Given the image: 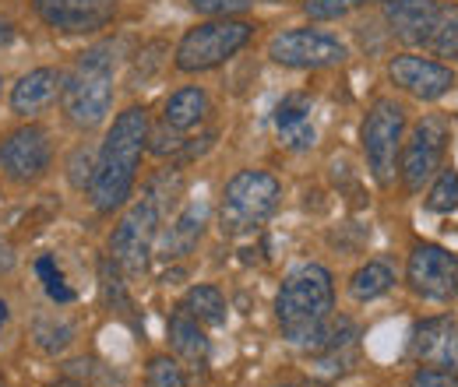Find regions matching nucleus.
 Instances as JSON below:
<instances>
[{
  "instance_id": "nucleus-32",
  "label": "nucleus",
  "mask_w": 458,
  "mask_h": 387,
  "mask_svg": "<svg viewBox=\"0 0 458 387\" xmlns=\"http://www.w3.org/2000/svg\"><path fill=\"white\" fill-rule=\"evenodd\" d=\"M11 268H14V250H11V243L0 240V275H7Z\"/></svg>"
},
{
  "instance_id": "nucleus-22",
  "label": "nucleus",
  "mask_w": 458,
  "mask_h": 387,
  "mask_svg": "<svg viewBox=\"0 0 458 387\" xmlns=\"http://www.w3.org/2000/svg\"><path fill=\"white\" fill-rule=\"evenodd\" d=\"M395 285V272L385 265V261H367L363 268H356L349 278V296L356 303H374L381 296H388Z\"/></svg>"
},
{
  "instance_id": "nucleus-16",
  "label": "nucleus",
  "mask_w": 458,
  "mask_h": 387,
  "mask_svg": "<svg viewBox=\"0 0 458 387\" xmlns=\"http://www.w3.org/2000/svg\"><path fill=\"white\" fill-rule=\"evenodd\" d=\"M166 338H170L173 356H176L187 370L201 374V370L208 366V359H212V341H208L205 328H201L187 310H176V314L170 317V324H166Z\"/></svg>"
},
{
  "instance_id": "nucleus-6",
  "label": "nucleus",
  "mask_w": 458,
  "mask_h": 387,
  "mask_svg": "<svg viewBox=\"0 0 458 387\" xmlns=\"http://www.w3.org/2000/svg\"><path fill=\"white\" fill-rule=\"evenodd\" d=\"M405 138V110L395 99H377L360 127V145L367 156V169L377 187H392L399 176V148Z\"/></svg>"
},
{
  "instance_id": "nucleus-18",
  "label": "nucleus",
  "mask_w": 458,
  "mask_h": 387,
  "mask_svg": "<svg viewBox=\"0 0 458 387\" xmlns=\"http://www.w3.org/2000/svg\"><path fill=\"white\" fill-rule=\"evenodd\" d=\"M272 120H276V130H279V138H283V145H286L289 152L314 148L318 130H314V120H310V99L307 96H286L276 106Z\"/></svg>"
},
{
  "instance_id": "nucleus-34",
  "label": "nucleus",
  "mask_w": 458,
  "mask_h": 387,
  "mask_svg": "<svg viewBox=\"0 0 458 387\" xmlns=\"http://www.w3.org/2000/svg\"><path fill=\"white\" fill-rule=\"evenodd\" d=\"M276 387H318V384H310V381H286V384H276Z\"/></svg>"
},
{
  "instance_id": "nucleus-17",
  "label": "nucleus",
  "mask_w": 458,
  "mask_h": 387,
  "mask_svg": "<svg viewBox=\"0 0 458 387\" xmlns=\"http://www.w3.org/2000/svg\"><path fill=\"white\" fill-rule=\"evenodd\" d=\"M60 96V74L54 67H36L29 74L18 78V85L11 88V110L18 116H36L43 113Z\"/></svg>"
},
{
  "instance_id": "nucleus-30",
  "label": "nucleus",
  "mask_w": 458,
  "mask_h": 387,
  "mask_svg": "<svg viewBox=\"0 0 458 387\" xmlns=\"http://www.w3.org/2000/svg\"><path fill=\"white\" fill-rule=\"evenodd\" d=\"M409 387H458V374L448 366H434V363H420L409 374Z\"/></svg>"
},
{
  "instance_id": "nucleus-35",
  "label": "nucleus",
  "mask_w": 458,
  "mask_h": 387,
  "mask_svg": "<svg viewBox=\"0 0 458 387\" xmlns=\"http://www.w3.org/2000/svg\"><path fill=\"white\" fill-rule=\"evenodd\" d=\"M4 324H7V303L0 299V328H4Z\"/></svg>"
},
{
  "instance_id": "nucleus-24",
  "label": "nucleus",
  "mask_w": 458,
  "mask_h": 387,
  "mask_svg": "<svg viewBox=\"0 0 458 387\" xmlns=\"http://www.w3.org/2000/svg\"><path fill=\"white\" fill-rule=\"evenodd\" d=\"M427 212L434 215H452L458 212V169H445L430 180V190H427Z\"/></svg>"
},
{
  "instance_id": "nucleus-33",
  "label": "nucleus",
  "mask_w": 458,
  "mask_h": 387,
  "mask_svg": "<svg viewBox=\"0 0 458 387\" xmlns=\"http://www.w3.org/2000/svg\"><path fill=\"white\" fill-rule=\"evenodd\" d=\"M14 39V25L11 21H0V46H7Z\"/></svg>"
},
{
  "instance_id": "nucleus-1",
  "label": "nucleus",
  "mask_w": 458,
  "mask_h": 387,
  "mask_svg": "<svg viewBox=\"0 0 458 387\" xmlns=\"http://www.w3.org/2000/svg\"><path fill=\"white\" fill-rule=\"evenodd\" d=\"M148 110L145 106H127L116 113L114 127L106 130V141L99 148L96 172H92V205L99 215H114L116 208L127 205L134 183H138V166L141 156L148 152Z\"/></svg>"
},
{
  "instance_id": "nucleus-31",
  "label": "nucleus",
  "mask_w": 458,
  "mask_h": 387,
  "mask_svg": "<svg viewBox=\"0 0 458 387\" xmlns=\"http://www.w3.org/2000/svg\"><path fill=\"white\" fill-rule=\"evenodd\" d=\"M187 4L205 18H236L254 7V0H187Z\"/></svg>"
},
{
  "instance_id": "nucleus-2",
  "label": "nucleus",
  "mask_w": 458,
  "mask_h": 387,
  "mask_svg": "<svg viewBox=\"0 0 458 387\" xmlns=\"http://www.w3.org/2000/svg\"><path fill=\"white\" fill-rule=\"evenodd\" d=\"M332 310H335V278L325 265H300L283 278L276 296V321L286 341L303 349L328 324Z\"/></svg>"
},
{
  "instance_id": "nucleus-20",
  "label": "nucleus",
  "mask_w": 458,
  "mask_h": 387,
  "mask_svg": "<svg viewBox=\"0 0 458 387\" xmlns=\"http://www.w3.org/2000/svg\"><path fill=\"white\" fill-rule=\"evenodd\" d=\"M208 113H212L208 92H205L201 85H187V88H176L170 99H166V106H163V123H166L170 130L187 134V130L201 127V123L208 120Z\"/></svg>"
},
{
  "instance_id": "nucleus-38",
  "label": "nucleus",
  "mask_w": 458,
  "mask_h": 387,
  "mask_svg": "<svg viewBox=\"0 0 458 387\" xmlns=\"http://www.w3.org/2000/svg\"><path fill=\"white\" fill-rule=\"evenodd\" d=\"M0 85H4V78H0Z\"/></svg>"
},
{
  "instance_id": "nucleus-3",
  "label": "nucleus",
  "mask_w": 458,
  "mask_h": 387,
  "mask_svg": "<svg viewBox=\"0 0 458 387\" xmlns=\"http://www.w3.org/2000/svg\"><path fill=\"white\" fill-rule=\"evenodd\" d=\"M114 43L85 50L78 56L74 71L67 78H60L64 116L81 130L99 127L114 110Z\"/></svg>"
},
{
  "instance_id": "nucleus-29",
  "label": "nucleus",
  "mask_w": 458,
  "mask_h": 387,
  "mask_svg": "<svg viewBox=\"0 0 458 387\" xmlns=\"http://www.w3.org/2000/svg\"><path fill=\"white\" fill-rule=\"evenodd\" d=\"M367 4L370 0H303V11L314 21H335V18H345V14H352Z\"/></svg>"
},
{
  "instance_id": "nucleus-26",
  "label": "nucleus",
  "mask_w": 458,
  "mask_h": 387,
  "mask_svg": "<svg viewBox=\"0 0 458 387\" xmlns=\"http://www.w3.org/2000/svg\"><path fill=\"white\" fill-rule=\"evenodd\" d=\"M145 384L148 387H187V370L176 356H152L145 366Z\"/></svg>"
},
{
  "instance_id": "nucleus-5",
  "label": "nucleus",
  "mask_w": 458,
  "mask_h": 387,
  "mask_svg": "<svg viewBox=\"0 0 458 387\" xmlns=\"http://www.w3.org/2000/svg\"><path fill=\"white\" fill-rule=\"evenodd\" d=\"M250 39H254V25L250 21H243V18H212V21L194 25L191 32H183V39L176 43L173 63L183 74H201V71L223 67Z\"/></svg>"
},
{
  "instance_id": "nucleus-37",
  "label": "nucleus",
  "mask_w": 458,
  "mask_h": 387,
  "mask_svg": "<svg viewBox=\"0 0 458 387\" xmlns=\"http://www.w3.org/2000/svg\"><path fill=\"white\" fill-rule=\"evenodd\" d=\"M0 387H4V377H0Z\"/></svg>"
},
{
  "instance_id": "nucleus-4",
  "label": "nucleus",
  "mask_w": 458,
  "mask_h": 387,
  "mask_svg": "<svg viewBox=\"0 0 458 387\" xmlns=\"http://www.w3.org/2000/svg\"><path fill=\"white\" fill-rule=\"evenodd\" d=\"M283 201V183L268 169H240L229 176L219 205V229L226 236H247L261 229L265 222L276 215Z\"/></svg>"
},
{
  "instance_id": "nucleus-23",
  "label": "nucleus",
  "mask_w": 458,
  "mask_h": 387,
  "mask_svg": "<svg viewBox=\"0 0 458 387\" xmlns=\"http://www.w3.org/2000/svg\"><path fill=\"white\" fill-rule=\"evenodd\" d=\"M427 50L437 56H448V60H458V4L455 0H441V7H437V25H434V36H430Z\"/></svg>"
},
{
  "instance_id": "nucleus-25",
  "label": "nucleus",
  "mask_w": 458,
  "mask_h": 387,
  "mask_svg": "<svg viewBox=\"0 0 458 387\" xmlns=\"http://www.w3.org/2000/svg\"><path fill=\"white\" fill-rule=\"evenodd\" d=\"M99 289H103V299H106V303L114 307L116 314L131 317L134 303H131V296H127V285H123V272L116 268L114 257H103V261H99Z\"/></svg>"
},
{
  "instance_id": "nucleus-7",
  "label": "nucleus",
  "mask_w": 458,
  "mask_h": 387,
  "mask_svg": "<svg viewBox=\"0 0 458 387\" xmlns=\"http://www.w3.org/2000/svg\"><path fill=\"white\" fill-rule=\"evenodd\" d=\"M159 225H163V212L152 198L134 201L123 219L114 225L110 232V257L116 261V268L123 275L141 278L152 265L156 254V240H159Z\"/></svg>"
},
{
  "instance_id": "nucleus-14",
  "label": "nucleus",
  "mask_w": 458,
  "mask_h": 387,
  "mask_svg": "<svg viewBox=\"0 0 458 387\" xmlns=\"http://www.w3.org/2000/svg\"><path fill=\"white\" fill-rule=\"evenodd\" d=\"M437 7H441V0H381V11L392 25V36L402 39L405 46H423V50L434 36Z\"/></svg>"
},
{
  "instance_id": "nucleus-21",
  "label": "nucleus",
  "mask_w": 458,
  "mask_h": 387,
  "mask_svg": "<svg viewBox=\"0 0 458 387\" xmlns=\"http://www.w3.org/2000/svg\"><path fill=\"white\" fill-rule=\"evenodd\" d=\"M180 310H187L201 328H223L229 317L226 296L216 289V285H191Z\"/></svg>"
},
{
  "instance_id": "nucleus-13",
  "label": "nucleus",
  "mask_w": 458,
  "mask_h": 387,
  "mask_svg": "<svg viewBox=\"0 0 458 387\" xmlns=\"http://www.w3.org/2000/svg\"><path fill=\"white\" fill-rule=\"evenodd\" d=\"M36 14L64 36L99 32L114 21L116 0H32Z\"/></svg>"
},
{
  "instance_id": "nucleus-10",
  "label": "nucleus",
  "mask_w": 458,
  "mask_h": 387,
  "mask_svg": "<svg viewBox=\"0 0 458 387\" xmlns=\"http://www.w3.org/2000/svg\"><path fill=\"white\" fill-rule=\"evenodd\" d=\"M405 282L416 296L448 303L458 296V257L437 243H416L405 261Z\"/></svg>"
},
{
  "instance_id": "nucleus-12",
  "label": "nucleus",
  "mask_w": 458,
  "mask_h": 387,
  "mask_svg": "<svg viewBox=\"0 0 458 387\" xmlns=\"http://www.w3.org/2000/svg\"><path fill=\"white\" fill-rule=\"evenodd\" d=\"M388 78L392 85L402 88L405 96L420 99V103H437L455 88V71L441 60L420 54H399L388 60Z\"/></svg>"
},
{
  "instance_id": "nucleus-19",
  "label": "nucleus",
  "mask_w": 458,
  "mask_h": 387,
  "mask_svg": "<svg viewBox=\"0 0 458 387\" xmlns=\"http://www.w3.org/2000/svg\"><path fill=\"white\" fill-rule=\"evenodd\" d=\"M205 225H208V205L205 201H191L176 219L173 225L163 232V257H170V261H180V257H187L198 243H201V236H205Z\"/></svg>"
},
{
  "instance_id": "nucleus-9",
  "label": "nucleus",
  "mask_w": 458,
  "mask_h": 387,
  "mask_svg": "<svg viewBox=\"0 0 458 387\" xmlns=\"http://www.w3.org/2000/svg\"><path fill=\"white\" fill-rule=\"evenodd\" d=\"M268 56L279 67H293V71H325V67L345 63L349 46L325 29H286V32L272 36Z\"/></svg>"
},
{
  "instance_id": "nucleus-27",
  "label": "nucleus",
  "mask_w": 458,
  "mask_h": 387,
  "mask_svg": "<svg viewBox=\"0 0 458 387\" xmlns=\"http://www.w3.org/2000/svg\"><path fill=\"white\" fill-rule=\"evenodd\" d=\"M32 338H36V345H39L43 352L57 356V352H64V349L74 341V328H71L67 321L47 317V321H36V328H32Z\"/></svg>"
},
{
  "instance_id": "nucleus-8",
  "label": "nucleus",
  "mask_w": 458,
  "mask_h": 387,
  "mask_svg": "<svg viewBox=\"0 0 458 387\" xmlns=\"http://www.w3.org/2000/svg\"><path fill=\"white\" fill-rule=\"evenodd\" d=\"M452 141V127L445 116H423L399 148V176L409 194H420L445 166V152Z\"/></svg>"
},
{
  "instance_id": "nucleus-15",
  "label": "nucleus",
  "mask_w": 458,
  "mask_h": 387,
  "mask_svg": "<svg viewBox=\"0 0 458 387\" xmlns=\"http://www.w3.org/2000/svg\"><path fill=\"white\" fill-rule=\"evenodd\" d=\"M409 352L420 363L448 366V370L458 374V324L452 317H427L423 324H416Z\"/></svg>"
},
{
  "instance_id": "nucleus-36",
  "label": "nucleus",
  "mask_w": 458,
  "mask_h": 387,
  "mask_svg": "<svg viewBox=\"0 0 458 387\" xmlns=\"http://www.w3.org/2000/svg\"><path fill=\"white\" fill-rule=\"evenodd\" d=\"M50 387H81V384H74V381H57V384H50Z\"/></svg>"
},
{
  "instance_id": "nucleus-28",
  "label": "nucleus",
  "mask_w": 458,
  "mask_h": 387,
  "mask_svg": "<svg viewBox=\"0 0 458 387\" xmlns=\"http://www.w3.org/2000/svg\"><path fill=\"white\" fill-rule=\"evenodd\" d=\"M36 272H39L43 285H47V296H50L54 303H71V299H74V289L67 285V278H64V272H60L57 261H54L50 254H43V257L36 261Z\"/></svg>"
},
{
  "instance_id": "nucleus-11",
  "label": "nucleus",
  "mask_w": 458,
  "mask_h": 387,
  "mask_svg": "<svg viewBox=\"0 0 458 387\" xmlns=\"http://www.w3.org/2000/svg\"><path fill=\"white\" fill-rule=\"evenodd\" d=\"M50 163H54V145L47 127L39 123L18 127L0 141V176L11 183H36L39 176H47Z\"/></svg>"
}]
</instances>
